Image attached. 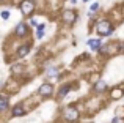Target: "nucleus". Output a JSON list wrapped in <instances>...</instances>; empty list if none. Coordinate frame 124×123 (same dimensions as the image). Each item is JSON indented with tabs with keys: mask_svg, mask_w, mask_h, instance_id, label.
Returning a JSON list of instances; mask_svg holds the SVG:
<instances>
[{
	"mask_svg": "<svg viewBox=\"0 0 124 123\" xmlns=\"http://www.w3.org/2000/svg\"><path fill=\"white\" fill-rule=\"evenodd\" d=\"M96 30L99 35H102V36H107V35H110L113 32V27L112 24H110L108 21H101L99 24L96 25Z\"/></svg>",
	"mask_w": 124,
	"mask_h": 123,
	"instance_id": "1",
	"label": "nucleus"
},
{
	"mask_svg": "<svg viewBox=\"0 0 124 123\" xmlns=\"http://www.w3.org/2000/svg\"><path fill=\"white\" fill-rule=\"evenodd\" d=\"M35 9V3L31 2V0H24V2L21 3V11L24 16H30L31 13H33Z\"/></svg>",
	"mask_w": 124,
	"mask_h": 123,
	"instance_id": "2",
	"label": "nucleus"
},
{
	"mask_svg": "<svg viewBox=\"0 0 124 123\" xmlns=\"http://www.w3.org/2000/svg\"><path fill=\"white\" fill-rule=\"evenodd\" d=\"M64 118H66L68 122H76L77 118H79V112H77V109H74V107L64 109Z\"/></svg>",
	"mask_w": 124,
	"mask_h": 123,
	"instance_id": "3",
	"label": "nucleus"
},
{
	"mask_svg": "<svg viewBox=\"0 0 124 123\" xmlns=\"http://www.w3.org/2000/svg\"><path fill=\"white\" fill-rule=\"evenodd\" d=\"M77 19V14L74 11H71V9H64L63 11V21L64 22H74Z\"/></svg>",
	"mask_w": 124,
	"mask_h": 123,
	"instance_id": "4",
	"label": "nucleus"
},
{
	"mask_svg": "<svg viewBox=\"0 0 124 123\" xmlns=\"http://www.w3.org/2000/svg\"><path fill=\"white\" fill-rule=\"evenodd\" d=\"M52 90L54 88H52L50 84H42V85L39 87V90H38V93H39L41 96H49L52 93Z\"/></svg>",
	"mask_w": 124,
	"mask_h": 123,
	"instance_id": "5",
	"label": "nucleus"
},
{
	"mask_svg": "<svg viewBox=\"0 0 124 123\" xmlns=\"http://www.w3.org/2000/svg\"><path fill=\"white\" fill-rule=\"evenodd\" d=\"M28 52H30V44H24V46H21L17 49V55L19 57H25Z\"/></svg>",
	"mask_w": 124,
	"mask_h": 123,
	"instance_id": "6",
	"label": "nucleus"
},
{
	"mask_svg": "<svg viewBox=\"0 0 124 123\" xmlns=\"http://www.w3.org/2000/svg\"><path fill=\"white\" fill-rule=\"evenodd\" d=\"M27 33V25L25 24H19L17 27H16V35L17 36H22V35Z\"/></svg>",
	"mask_w": 124,
	"mask_h": 123,
	"instance_id": "7",
	"label": "nucleus"
},
{
	"mask_svg": "<svg viewBox=\"0 0 124 123\" xmlns=\"http://www.w3.org/2000/svg\"><path fill=\"white\" fill-rule=\"evenodd\" d=\"M5 109H8V98L0 95V112H3Z\"/></svg>",
	"mask_w": 124,
	"mask_h": 123,
	"instance_id": "8",
	"label": "nucleus"
},
{
	"mask_svg": "<svg viewBox=\"0 0 124 123\" xmlns=\"http://www.w3.org/2000/svg\"><path fill=\"white\" fill-rule=\"evenodd\" d=\"M88 46H90L93 51H97L101 47V41L99 40H90V41H88Z\"/></svg>",
	"mask_w": 124,
	"mask_h": 123,
	"instance_id": "9",
	"label": "nucleus"
},
{
	"mask_svg": "<svg viewBox=\"0 0 124 123\" xmlns=\"http://www.w3.org/2000/svg\"><path fill=\"white\" fill-rule=\"evenodd\" d=\"M105 88H107V84L102 82V80H101V82H97L96 85H94V90H96V92H104Z\"/></svg>",
	"mask_w": 124,
	"mask_h": 123,
	"instance_id": "10",
	"label": "nucleus"
},
{
	"mask_svg": "<svg viewBox=\"0 0 124 123\" xmlns=\"http://www.w3.org/2000/svg\"><path fill=\"white\" fill-rule=\"evenodd\" d=\"M13 115L14 117H19V115H24V109L21 107V106H16L14 111H13Z\"/></svg>",
	"mask_w": 124,
	"mask_h": 123,
	"instance_id": "11",
	"label": "nucleus"
},
{
	"mask_svg": "<svg viewBox=\"0 0 124 123\" xmlns=\"http://www.w3.org/2000/svg\"><path fill=\"white\" fill-rule=\"evenodd\" d=\"M69 88H71V85H64V87H63V88H61V90H60V92H58V96H60V98H63V96H64V95H66V93H68V92H69Z\"/></svg>",
	"mask_w": 124,
	"mask_h": 123,
	"instance_id": "12",
	"label": "nucleus"
},
{
	"mask_svg": "<svg viewBox=\"0 0 124 123\" xmlns=\"http://www.w3.org/2000/svg\"><path fill=\"white\" fill-rule=\"evenodd\" d=\"M36 36H38V38H42V36H44V24L38 25V32H36Z\"/></svg>",
	"mask_w": 124,
	"mask_h": 123,
	"instance_id": "13",
	"label": "nucleus"
},
{
	"mask_svg": "<svg viewBox=\"0 0 124 123\" xmlns=\"http://www.w3.org/2000/svg\"><path fill=\"white\" fill-rule=\"evenodd\" d=\"M121 95H123V92H121L119 88H115V90L112 92V96H113V99H118V98H119Z\"/></svg>",
	"mask_w": 124,
	"mask_h": 123,
	"instance_id": "14",
	"label": "nucleus"
},
{
	"mask_svg": "<svg viewBox=\"0 0 124 123\" xmlns=\"http://www.w3.org/2000/svg\"><path fill=\"white\" fill-rule=\"evenodd\" d=\"M97 9H99V3H93V5H91V8H90V11L91 13H94V11H97Z\"/></svg>",
	"mask_w": 124,
	"mask_h": 123,
	"instance_id": "15",
	"label": "nucleus"
},
{
	"mask_svg": "<svg viewBox=\"0 0 124 123\" xmlns=\"http://www.w3.org/2000/svg\"><path fill=\"white\" fill-rule=\"evenodd\" d=\"M49 76H57V70H55V68H50V70H49Z\"/></svg>",
	"mask_w": 124,
	"mask_h": 123,
	"instance_id": "16",
	"label": "nucleus"
},
{
	"mask_svg": "<svg viewBox=\"0 0 124 123\" xmlns=\"http://www.w3.org/2000/svg\"><path fill=\"white\" fill-rule=\"evenodd\" d=\"M2 18H3V19H8V18H9V13H8V11H3V13H2Z\"/></svg>",
	"mask_w": 124,
	"mask_h": 123,
	"instance_id": "17",
	"label": "nucleus"
},
{
	"mask_svg": "<svg viewBox=\"0 0 124 123\" xmlns=\"http://www.w3.org/2000/svg\"><path fill=\"white\" fill-rule=\"evenodd\" d=\"M113 123H123V122L119 120V118H115V120H113Z\"/></svg>",
	"mask_w": 124,
	"mask_h": 123,
	"instance_id": "18",
	"label": "nucleus"
},
{
	"mask_svg": "<svg viewBox=\"0 0 124 123\" xmlns=\"http://www.w3.org/2000/svg\"><path fill=\"white\" fill-rule=\"evenodd\" d=\"M71 2H72V3H77V0H71Z\"/></svg>",
	"mask_w": 124,
	"mask_h": 123,
	"instance_id": "19",
	"label": "nucleus"
},
{
	"mask_svg": "<svg viewBox=\"0 0 124 123\" xmlns=\"http://www.w3.org/2000/svg\"><path fill=\"white\" fill-rule=\"evenodd\" d=\"M83 2H90V0H83Z\"/></svg>",
	"mask_w": 124,
	"mask_h": 123,
	"instance_id": "20",
	"label": "nucleus"
},
{
	"mask_svg": "<svg viewBox=\"0 0 124 123\" xmlns=\"http://www.w3.org/2000/svg\"><path fill=\"white\" fill-rule=\"evenodd\" d=\"M31 2H33V0H31Z\"/></svg>",
	"mask_w": 124,
	"mask_h": 123,
	"instance_id": "21",
	"label": "nucleus"
},
{
	"mask_svg": "<svg viewBox=\"0 0 124 123\" xmlns=\"http://www.w3.org/2000/svg\"><path fill=\"white\" fill-rule=\"evenodd\" d=\"M0 2H2V0H0Z\"/></svg>",
	"mask_w": 124,
	"mask_h": 123,
	"instance_id": "22",
	"label": "nucleus"
}]
</instances>
